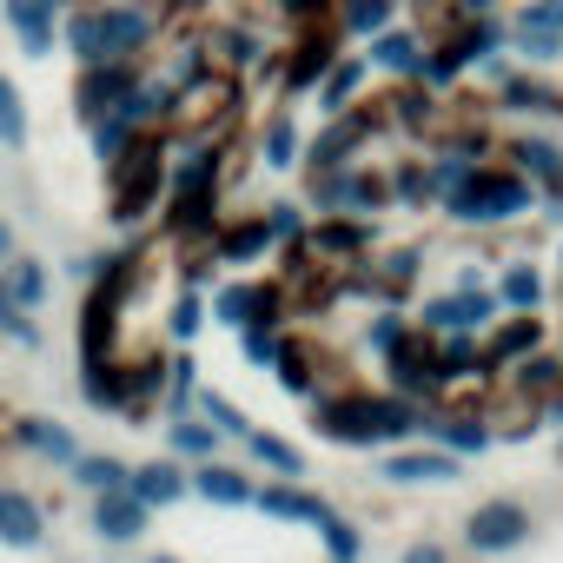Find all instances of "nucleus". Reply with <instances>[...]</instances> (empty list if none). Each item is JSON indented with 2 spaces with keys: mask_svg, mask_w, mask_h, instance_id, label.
I'll list each match as a JSON object with an SVG mask.
<instances>
[{
  "mask_svg": "<svg viewBox=\"0 0 563 563\" xmlns=\"http://www.w3.org/2000/svg\"><path fill=\"white\" fill-rule=\"evenodd\" d=\"M166 14L146 0H93V8H67L60 14V47L74 54V67H100V60H146V47L159 41Z\"/></svg>",
  "mask_w": 563,
  "mask_h": 563,
  "instance_id": "1",
  "label": "nucleus"
},
{
  "mask_svg": "<svg viewBox=\"0 0 563 563\" xmlns=\"http://www.w3.org/2000/svg\"><path fill=\"white\" fill-rule=\"evenodd\" d=\"M173 153V140L153 126V133H133V146L120 153V159H107V219L113 225H140L153 206H159V192H166V159Z\"/></svg>",
  "mask_w": 563,
  "mask_h": 563,
  "instance_id": "2",
  "label": "nucleus"
},
{
  "mask_svg": "<svg viewBox=\"0 0 563 563\" xmlns=\"http://www.w3.org/2000/svg\"><path fill=\"white\" fill-rule=\"evenodd\" d=\"M239 107V80L225 67H192L173 80V107H166V133H186V140H212Z\"/></svg>",
  "mask_w": 563,
  "mask_h": 563,
  "instance_id": "3",
  "label": "nucleus"
},
{
  "mask_svg": "<svg viewBox=\"0 0 563 563\" xmlns=\"http://www.w3.org/2000/svg\"><path fill=\"white\" fill-rule=\"evenodd\" d=\"M319 431L339 438V444L405 438V431H418V411L398 405V398H365V391H352V398H325V405H319Z\"/></svg>",
  "mask_w": 563,
  "mask_h": 563,
  "instance_id": "4",
  "label": "nucleus"
},
{
  "mask_svg": "<svg viewBox=\"0 0 563 563\" xmlns=\"http://www.w3.org/2000/svg\"><path fill=\"white\" fill-rule=\"evenodd\" d=\"M451 199V212L464 219V225H490V219H510V212H523L530 206V186L517 179V173H464V186H451L444 192Z\"/></svg>",
  "mask_w": 563,
  "mask_h": 563,
  "instance_id": "5",
  "label": "nucleus"
},
{
  "mask_svg": "<svg viewBox=\"0 0 563 563\" xmlns=\"http://www.w3.org/2000/svg\"><path fill=\"white\" fill-rule=\"evenodd\" d=\"M140 87V60H100V67H80L74 74V120L93 126L107 113H120V100Z\"/></svg>",
  "mask_w": 563,
  "mask_h": 563,
  "instance_id": "6",
  "label": "nucleus"
},
{
  "mask_svg": "<svg viewBox=\"0 0 563 563\" xmlns=\"http://www.w3.org/2000/svg\"><path fill=\"white\" fill-rule=\"evenodd\" d=\"M278 312H286V292L278 286H252V278H239V286H225L212 299V319L245 332V325H278Z\"/></svg>",
  "mask_w": 563,
  "mask_h": 563,
  "instance_id": "7",
  "label": "nucleus"
},
{
  "mask_svg": "<svg viewBox=\"0 0 563 563\" xmlns=\"http://www.w3.org/2000/svg\"><path fill=\"white\" fill-rule=\"evenodd\" d=\"M41 537H47L41 497H27L21 484H0V543L8 550H41Z\"/></svg>",
  "mask_w": 563,
  "mask_h": 563,
  "instance_id": "8",
  "label": "nucleus"
},
{
  "mask_svg": "<svg viewBox=\"0 0 563 563\" xmlns=\"http://www.w3.org/2000/svg\"><path fill=\"white\" fill-rule=\"evenodd\" d=\"M0 292H8L21 312H41L47 292H54V278H47V265L34 252H8V258H0Z\"/></svg>",
  "mask_w": 563,
  "mask_h": 563,
  "instance_id": "9",
  "label": "nucleus"
},
{
  "mask_svg": "<svg viewBox=\"0 0 563 563\" xmlns=\"http://www.w3.org/2000/svg\"><path fill=\"white\" fill-rule=\"evenodd\" d=\"M146 517H153V510H146V504H140V497H133L126 484H120V490H100V497H93V530H100L107 543H133V537L146 530Z\"/></svg>",
  "mask_w": 563,
  "mask_h": 563,
  "instance_id": "10",
  "label": "nucleus"
},
{
  "mask_svg": "<svg viewBox=\"0 0 563 563\" xmlns=\"http://www.w3.org/2000/svg\"><path fill=\"white\" fill-rule=\"evenodd\" d=\"M523 530H530V517H523V504H510V497H497V504H484V510L471 517V543H477V550H517Z\"/></svg>",
  "mask_w": 563,
  "mask_h": 563,
  "instance_id": "11",
  "label": "nucleus"
},
{
  "mask_svg": "<svg viewBox=\"0 0 563 563\" xmlns=\"http://www.w3.org/2000/svg\"><path fill=\"white\" fill-rule=\"evenodd\" d=\"M126 490H133L146 510H166V504L186 497V471H179L173 457H153V464H133V471H126Z\"/></svg>",
  "mask_w": 563,
  "mask_h": 563,
  "instance_id": "12",
  "label": "nucleus"
},
{
  "mask_svg": "<svg viewBox=\"0 0 563 563\" xmlns=\"http://www.w3.org/2000/svg\"><path fill=\"white\" fill-rule=\"evenodd\" d=\"M14 444L34 451V457H47V464H74L80 457V444H74V431L60 418H14Z\"/></svg>",
  "mask_w": 563,
  "mask_h": 563,
  "instance_id": "13",
  "label": "nucleus"
},
{
  "mask_svg": "<svg viewBox=\"0 0 563 563\" xmlns=\"http://www.w3.org/2000/svg\"><path fill=\"white\" fill-rule=\"evenodd\" d=\"M391 372H398L405 391H438L444 385V365H438V352L424 339H398L391 345Z\"/></svg>",
  "mask_w": 563,
  "mask_h": 563,
  "instance_id": "14",
  "label": "nucleus"
},
{
  "mask_svg": "<svg viewBox=\"0 0 563 563\" xmlns=\"http://www.w3.org/2000/svg\"><path fill=\"white\" fill-rule=\"evenodd\" d=\"M490 319V299L477 286H464L457 299H431L424 306V332H464V325H484Z\"/></svg>",
  "mask_w": 563,
  "mask_h": 563,
  "instance_id": "15",
  "label": "nucleus"
},
{
  "mask_svg": "<svg viewBox=\"0 0 563 563\" xmlns=\"http://www.w3.org/2000/svg\"><path fill=\"white\" fill-rule=\"evenodd\" d=\"M34 140V113H27V93H21V80L0 67V146L8 153H21Z\"/></svg>",
  "mask_w": 563,
  "mask_h": 563,
  "instance_id": "16",
  "label": "nucleus"
},
{
  "mask_svg": "<svg viewBox=\"0 0 563 563\" xmlns=\"http://www.w3.org/2000/svg\"><path fill=\"white\" fill-rule=\"evenodd\" d=\"M0 21H8V34L21 41L27 60H47V54L60 47V21H54V14H0Z\"/></svg>",
  "mask_w": 563,
  "mask_h": 563,
  "instance_id": "17",
  "label": "nucleus"
},
{
  "mask_svg": "<svg viewBox=\"0 0 563 563\" xmlns=\"http://www.w3.org/2000/svg\"><path fill=\"white\" fill-rule=\"evenodd\" d=\"M186 484H192L206 504H252V484H245L232 464H212V457H206V464H199V477H186Z\"/></svg>",
  "mask_w": 563,
  "mask_h": 563,
  "instance_id": "18",
  "label": "nucleus"
},
{
  "mask_svg": "<svg viewBox=\"0 0 563 563\" xmlns=\"http://www.w3.org/2000/svg\"><path fill=\"white\" fill-rule=\"evenodd\" d=\"M265 245H272L265 219H239V225H219L212 232V258H258Z\"/></svg>",
  "mask_w": 563,
  "mask_h": 563,
  "instance_id": "19",
  "label": "nucleus"
},
{
  "mask_svg": "<svg viewBox=\"0 0 563 563\" xmlns=\"http://www.w3.org/2000/svg\"><path fill=\"white\" fill-rule=\"evenodd\" d=\"M252 497H258L265 517H292V523H319L325 517V504L306 497V490H292V484H272V490H252Z\"/></svg>",
  "mask_w": 563,
  "mask_h": 563,
  "instance_id": "20",
  "label": "nucleus"
},
{
  "mask_svg": "<svg viewBox=\"0 0 563 563\" xmlns=\"http://www.w3.org/2000/svg\"><path fill=\"white\" fill-rule=\"evenodd\" d=\"M325 67H332V41H325V34H306V41L292 47V60H286V87L325 80Z\"/></svg>",
  "mask_w": 563,
  "mask_h": 563,
  "instance_id": "21",
  "label": "nucleus"
},
{
  "mask_svg": "<svg viewBox=\"0 0 563 563\" xmlns=\"http://www.w3.org/2000/svg\"><path fill=\"white\" fill-rule=\"evenodd\" d=\"M67 471H74V484H80V490H93V497L126 484V464H120V457H107V451H80Z\"/></svg>",
  "mask_w": 563,
  "mask_h": 563,
  "instance_id": "22",
  "label": "nucleus"
},
{
  "mask_svg": "<svg viewBox=\"0 0 563 563\" xmlns=\"http://www.w3.org/2000/svg\"><path fill=\"white\" fill-rule=\"evenodd\" d=\"M385 477H391V484H451L457 464H451V457H424V451H411V457H391Z\"/></svg>",
  "mask_w": 563,
  "mask_h": 563,
  "instance_id": "23",
  "label": "nucleus"
},
{
  "mask_svg": "<svg viewBox=\"0 0 563 563\" xmlns=\"http://www.w3.org/2000/svg\"><path fill=\"white\" fill-rule=\"evenodd\" d=\"M372 60L391 67V74H424V54L411 34H372Z\"/></svg>",
  "mask_w": 563,
  "mask_h": 563,
  "instance_id": "24",
  "label": "nucleus"
},
{
  "mask_svg": "<svg viewBox=\"0 0 563 563\" xmlns=\"http://www.w3.org/2000/svg\"><path fill=\"white\" fill-rule=\"evenodd\" d=\"M166 438H173V451H179V457H199V464H206V457H212V444H219V431H212V424H199L192 411H179V418L166 424Z\"/></svg>",
  "mask_w": 563,
  "mask_h": 563,
  "instance_id": "25",
  "label": "nucleus"
},
{
  "mask_svg": "<svg viewBox=\"0 0 563 563\" xmlns=\"http://www.w3.org/2000/svg\"><path fill=\"white\" fill-rule=\"evenodd\" d=\"M245 444H252V457H258V464H272L278 477H299V471H306V457H299L286 438H272V431H245Z\"/></svg>",
  "mask_w": 563,
  "mask_h": 563,
  "instance_id": "26",
  "label": "nucleus"
},
{
  "mask_svg": "<svg viewBox=\"0 0 563 563\" xmlns=\"http://www.w3.org/2000/svg\"><path fill=\"white\" fill-rule=\"evenodd\" d=\"M87 133H93V153H100V166H107V159H120V153L133 146V133H140V126H133L126 113H107V120H93ZM146 133H153V126H146Z\"/></svg>",
  "mask_w": 563,
  "mask_h": 563,
  "instance_id": "27",
  "label": "nucleus"
},
{
  "mask_svg": "<svg viewBox=\"0 0 563 563\" xmlns=\"http://www.w3.org/2000/svg\"><path fill=\"white\" fill-rule=\"evenodd\" d=\"M365 245V225H345V219H325L319 232H312V252L319 258H352Z\"/></svg>",
  "mask_w": 563,
  "mask_h": 563,
  "instance_id": "28",
  "label": "nucleus"
},
{
  "mask_svg": "<svg viewBox=\"0 0 563 563\" xmlns=\"http://www.w3.org/2000/svg\"><path fill=\"white\" fill-rule=\"evenodd\" d=\"M339 21H345V34H385L391 27V0H345Z\"/></svg>",
  "mask_w": 563,
  "mask_h": 563,
  "instance_id": "29",
  "label": "nucleus"
},
{
  "mask_svg": "<svg viewBox=\"0 0 563 563\" xmlns=\"http://www.w3.org/2000/svg\"><path fill=\"white\" fill-rule=\"evenodd\" d=\"M358 80H365V60H345V67H325V87H319V100H325V113H345V100L358 93Z\"/></svg>",
  "mask_w": 563,
  "mask_h": 563,
  "instance_id": "30",
  "label": "nucleus"
},
{
  "mask_svg": "<svg viewBox=\"0 0 563 563\" xmlns=\"http://www.w3.org/2000/svg\"><path fill=\"white\" fill-rule=\"evenodd\" d=\"M199 411L212 418V431H219V438H245V431H252V418H245L232 398H219V391H199Z\"/></svg>",
  "mask_w": 563,
  "mask_h": 563,
  "instance_id": "31",
  "label": "nucleus"
},
{
  "mask_svg": "<svg viewBox=\"0 0 563 563\" xmlns=\"http://www.w3.org/2000/svg\"><path fill=\"white\" fill-rule=\"evenodd\" d=\"M0 339H14V345H27V352H41V325H34V312H21L8 292H0Z\"/></svg>",
  "mask_w": 563,
  "mask_h": 563,
  "instance_id": "32",
  "label": "nucleus"
},
{
  "mask_svg": "<svg viewBox=\"0 0 563 563\" xmlns=\"http://www.w3.org/2000/svg\"><path fill=\"white\" fill-rule=\"evenodd\" d=\"M292 159H299V126L278 113V120L265 126V166H292Z\"/></svg>",
  "mask_w": 563,
  "mask_h": 563,
  "instance_id": "33",
  "label": "nucleus"
},
{
  "mask_svg": "<svg viewBox=\"0 0 563 563\" xmlns=\"http://www.w3.org/2000/svg\"><path fill=\"white\" fill-rule=\"evenodd\" d=\"M504 100H510L517 113H556V107H563L543 80H510V87H504Z\"/></svg>",
  "mask_w": 563,
  "mask_h": 563,
  "instance_id": "34",
  "label": "nucleus"
},
{
  "mask_svg": "<svg viewBox=\"0 0 563 563\" xmlns=\"http://www.w3.org/2000/svg\"><path fill=\"white\" fill-rule=\"evenodd\" d=\"M523 345H537V319H517V325H504V332L490 339V365H504V358H517Z\"/></svg>",
  "mask_w": 563,
  "mask_h": 563,
  "instance_id": "35",
  "label": "nucleus"
},
{
  "mask_svg": "<svg viewBox=\"0 0 563 563\" xmlns=\"http://www.w3.org/2000/svg\"><path fill=\"white\" fill-rule=\"evenodd\" d=\"M537 299H543L537 272H530V265H510V272H504V306H523V312H530Z\"/></svg>",
  "mask_w": 563,
  "mask_h": 563,
  "instance_id": "36",
  "label": "nucleus"
},
{
  "mask_svg": "<svg viewBox=\"0 0 563 563\" xmlns=\"http://www.w3.org/2000/svg\"><path fill=\"white\" fill-rule=\"evenodd\" d=\"M517 159H523L537 179H563V159H556V146H550V140H523V146H517Z\"/></svg>",
  "mask_w": 563,
  "mask_h": 563,
  "instance_id": "37",
  "label": "nucleus"
},
{
  "mask_svg": "<svg viewBox=\"0 0 563 563\" xmlns=\"http://www.w3.org/2000/svg\"><path fill=\"white\" fill-rule=\"evenodd\" d=\"M239 345H245V358H252V365H272V358H278L272 325H245V332H239Z\"/></svg>",
  "mask_w": 563,
  "mask_h": 563,
  "instance_id": "38",
  "label": "nucleus"
},
{
  "mask_svg": "<svg viewBox=\"0 0 563 563\" xmlns=\"http://www.w3.org/2000/svg\"><path fill=\"white\" fill-rule=\"evenodd\" d=\"M319 530H325V543H332V556H358V530H352L345 517H332V510H325V517H319Z\"/></svg>",
  "mask_w": 563,
  "mask_h": 563,
  "instance_id": "39",
  "label": "nucleus"
},
{
  "mask_svg": "<svg viewBox=\"0 0 563 563\" xmlns=\"http://www.w3.org/2000/svg\"><path fill=\"white\" fill-rule=\"evenodd\" d=\"M199 325H206V306H199V299H192V292H186V299H179V306H173V339H192V332H199Z\"/></svg>",
  "mask_w": 563,
  "mask_h": 563,
  "instance_id": "40",
  "label": "nucleus"
},
{
  "mask_svg": "<svg viewBox=\"0 0 563 563\" xmlns=\"http://www.w3.org/2000/svg\"><path fill=\"white\" fill-rule=\"evenodd\" d=\"M438 438H444L451 451H484V444H490L484 424H438Z\"/></svg>",
  "mask_w": 563,
  "mask_h": 563,
  "instance_id": "41",
  "label": "nucleus"
},
{
  "mask_svg": "<svg viewBox=\"0 0 563 563\" xmlns=\"http://www.w3.org/2000/svg\"><path fill=\"white\" fill-rule=\"evenodd\" d=\"M67 8H74V0H0V14H54V21Z\"/></svg>",
  "mask_w": 563,
  "mask_h": 563,
  "instance_id": "42",
  "label": "nucleus"
},
{
  "mask_svg": "<svg viewBox=\"0 0 563 563\" xmlns=\"http://www.w3.org/2000/svg\"><path fill=\"white\" fill-rule=\"evenodd\" d=\"M265 232L272 239H299V206H272L265 212Z\"/></svg>",
  "mask_w": 563,
  "mask_h": 563,
  "instance_id": "43",
  "label": "nucleus"
},
{
  "mask_svg": "<svg viewBox=\"0 0 563 563\" xmlns=\"http://www.w3.org/2000/svg\"><path fill=\"white\" fill-rule=\"evenodd\" d=\"M398 199H411V206H418V199H431V173L405 166V173H398Z\"/></svg>",
  "mask_w": 563,
  "mask_h": 563,
  "instance_id": "44",
  "label": "nucleus"
},
{
  "mask_svg": "<svg viewBox=\"0 0 563 563\" xmlns=\"http://www.w3.org/2000/svg\"><path fill=\"white\" fill-rule=\"evenodd\" d=\"M398 339H405V325H398V319H378V325H372V345H378V352H391Z\"/></svg>",
  "mask_w": 563,
  "mask_h": 563,
  "instance_id": "45",
  "label": "nucleus"
},
{
  "mask_svg": "<svg viewBox=\"0 0 563 563\" xmlns=\"http://www.w3.org/2000/svg\"><path fill=\"white\" fill-rule=\"evenodd\" d=\"M405 563H444V550H438V543H411Z\"/></svg>",
  "mask_w": 563,
  "mask_h": 563,
  "instance_id": "46",
  "label": "nucleus"
},
{
  "mask_svg": "<svg viewBox=\"0 0 563 563\" xmlns=\"http://www.w3.org/2000/svg\"><path fill=\"white\" fill-rule=\"evenodd\" d=\"M8 252H21V245H14V225L0 219V258H8Z\"/></svg>",
  "mask_w": 563,
  "mask_h": 563,
  "instance_id": "47",
  "label": "nucleus"
},
{
  "mask_svg": "<svg viewBox=\"0 0 563 563\" xmlns=\"http://www.w3.org/2000/svg\"><path fill=\"white\" fill-rule=\"evenodd\" d=\"M464 8H471V14H490V0H464Z\"/></svg>",
  "mask_w": 563,
  "mask_h": 563,
  "instance_id": "48",
  "label": "nucleus"
},
{
  "mask_svg": "<svg viewBox=\"0 0 563 563\" xmlns=\"http://www.w3.org/2000/svg\"><path fill=\"white\" fill-rule=\"evenodd\" d=\"M153 563H179V556H153Z\"/></svg>",
  "mask_w": 563,
  "mask_h": 563,
  "instance_id": "49",
  "label": "nucleus"
},
{
  "mask_svg": "<svg viewBox=\"0 0 563 563\" xmlns=\"http://www.w3.org/2000/svg\"><path fill=\"white\" fill-rule=\"evenodd\" d=\"M80 8H93V0H80Z\"/></svg>",
  "mask_w": 563,
  "mask_h": 563,
  "instance_id": "50",
  "label": "nucleus"
},
{
  "mask_svg": "<svg viewBox=\"0 0 563 563\" xmlns=\"http://www.w3.org/2000/svg\"><path fill=\"white\" fill-rule=\"evenodd\" d=\"M339 563H352V556H339Z\"/></svg>",
  "mask_w": 563,
  "mask_h": 563,
  "instance_id": "51",
  "label": "nucleus"
},
{
  "mask_svg": "<svg viewBox=\"0 0 563 563\" xmlns=\"http://www.w3.org/2000/svg\"><path fill=\"white\" fill-rule=\"evenodd\" d=\"M186 8H192V0H186Z\"/></svg>",
  "mask_w": 563,
  "mask_h": 563,
  "instance_id": "52",
  "label": "nucleus"
}]
</instances>
